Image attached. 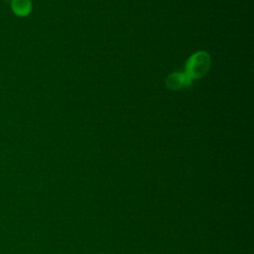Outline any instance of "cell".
I'll return each instance as SVG.
<instances>
[{
  "label": "cell",
  "mask_w": 254,
  "mask_h": 254,
  "mask_svg": "<svg viewBox=\"0 0 254 254\" xmlns=\"http://www.w3.org/2000/svg\"><path fill=\"white\" fill-rule=\"evenodd\" d=\"M211 60L206 52L199 51L191 55L186 64V73L191 78L202 77L209 69Z\"/></svg>",
  "instance_id": "6da1fadb"
},
{
  "label": "cell",
  "mask_w": 254,
  "mask_h": 254,
  "mask_svg": "<svg viewBox=\"0 0 254 254\" xmlns=\"http://www.w3.org/2000/svg\"><path fill=\"white\" fill-rule=\"evenodd\" d=\"M192 79L186 72H173L166 79V85L170 89H180L183 86H190Z\"/></svg>",
  "instance_id": "7a4b0ae2"
},
{
  "label": "cell",
  "mask_w": 254,
  "mask_h": 254,
  "mask_svg": "<svg viewBox=\"0 0 254 254\" xmlns=\"http://www.w3.org/2000/svg\"><path fill=\"white\" fill-rule=\"evenodd\" d=\"M31 0H12L11 9L13 13L19 17H26L32 11Z\"/></svg>",
  "instance_id": "3957f363"
}]
</instances>
